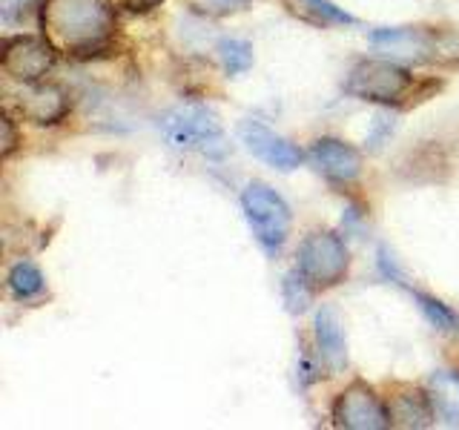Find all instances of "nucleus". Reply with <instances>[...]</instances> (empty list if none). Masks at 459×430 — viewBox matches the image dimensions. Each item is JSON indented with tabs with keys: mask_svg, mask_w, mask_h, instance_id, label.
<instances>
[{
	"mask_svg": "<svg viewBox=\"0 0 459 430\" xmlns=\"http://www.w3.org/2000/svg\"><path fill=\"white\" fill-rule=\"evenodd\" d=\"M296 9L305 14V18L316 21V23H356L353 14L342 12L339 6H333L330 0H296Z\"/></svg>",
	"mask_w": 459,
	"mask_h": 430,
	"instance_id": "obj_15",
	"label": "nucleus"
},
{
	"mask_svg": "<svg viewBox=\"0 0 459 430\" xmlns=\"http://www.w3.org/2000/svg\"><path fill=\"white\" fill-rule=\"evenodd\" d=\"M29 90L21 92L18 109L26 121L32 124H57L69 112V98L57 86H40V83H26Z\"/></svg>",
	"mask_w": 459,
	"mask_h": 430,
	"instance_id": "obj_10",
	"label": "nucleus"
},
{
	"mask_svg": "<svg viewBox=\"0 0 459 430\" xmlns=\"http://www.w3.org/2000/svg\"><path fill=\"white\" fill-rule=\"evenodd\" d=\"M47 4L49 0H4V4H0V12H4V21L9 26H21V23L32 21L35 14H40V21H43Z\"/></svg>",
	"mask_w": 459,
	"mask_h": 430,
	"instance_id": "obj_16",
	"label": "nucleus"
},
{
	"mask_svg": "<svg viewBox=\"0 0 459 430\" xmlns=\"http://www.w3.org/2000/svg\"><path fill=\"white\" fill-rule=\"evenodd\" d=\"M4 72L14 81L23 83H38L55 64V43L47 38H12L4 43Z\"/></svg>",
	"mask_w": 459,
	"mask_h": 430,
	"instance_id": "obj_6",
	"label": "nucleus"
},
{
	"mask_svg": "<svg viewBox=\"0 0 459 430\" xmlns=\"http://www.w3.org/2000/svg\"><path fill=\"white\" fill-rule=\"evenodd\" d=\"M43 287H47V281H43V272L32 264V262H18L12 270H9V293L14 298H35L43 293Z\"/></svg>",
	"mask_w": 459,
	"mask_h": 430,
	"instance_id": "obj_13",
	"label": "nucleus"
},
{
	"mask_svg": "<svg viewBox=\"0 0 459 430\" xmlns=\"http://www.w3.org/2000/svg\"><path fill=\"white\" fill-rule=\"evenodd\" d=\"M305 276H301V284H299V279L296 276H287V281H284V293H287V305H290V310L293 313H299V310H305L307 307V301H310V293L305 290Z\"/></svg>",
	"mask_w": 459,
	"mask_h": 430,
	"instance_id": "obj_19",
	"label": "nucleus"
},
{
	"mask_svg": "<svg viewBox=\"0 0 459 430\" xmlns=\"http://www.w3.org/2000/svg\"><path fill=\"white\" fill-rule=\"evenodd\" d=\"M238 138L244 141V147H247L255 158H262L264 164L276 167L281 172L296 169L301 164V158H305L296 143H290L287 138L276 135L262 121H253V118L238 124Z\"/></svg>",
	"mask_w": 459,
	"mask_h": 430,
	"instance_id": "obj_7",
	"label": "nucleus"
},
{
	"mask_svg": "<svg viewBox=\"0 0 459 430\" xmlns=\"http://www.w3.org/2000/svg\"><path fill=\"white\" fill-rule=\"evenodd\" d=\"M316 344H319V353L325 362L339 370L348 362V348H344V330L342 319L333 307H322L316 313Z\"/></svg>",
	"mask_w": 459,
	"mask_h": 430,
	"instance_id": "obj_11",
	"label": "nucleus"
},
{
	"mask_svg": "<svg viewBox=\"0 0 459 430\" xmlns=\"http://www.w3.org/2000/svg\"><path fill=\"white\" fill-rule=\"evenodd\" d=\"M437 384V396H430L437 401V408L445 413V416H459V379L456 376H439L434 379Z\"/></svg>",
	"mask_w": 459,
	"mask_h": 430,
	"instance_id": "obj_17",
	"label": "nucleus"
},
{
	"mask_svg": "<svg viewBox=\"0 0 459 430\" xmlns=\"http://www.w3.org/2000/svg\"><path fill=\"white\" fill-rule=\"evenodd\" d=\"M118 4L126 6V9H133V12H147V9L161 4V0H118Z\"/></svg>",
	"mask_w": 459,
	"mask_h": 430,
	"instance_id": "obj_22",
	"label": "nucleus"
},
{
	"mask_svg": "<svg viewBox=\"0 0 459 430\" xmlns=\"http://www.w3.org/2000/svg\"><path fill=\"white\" fill-rule=\"evenodd\" d=\"M310 161L316 164V169L325 172L330 181H339V184H351L359 178V172H362V152L339 138L313 141Z\"/></svg>",
	"mask_w": 459,
	"mask_h": 430,
	"instance_id": "obj_9",
	"label": "nucleus"
},
{
	"mask_svg": "<svg viewBox=\"0 0 459 430\" xmlns=\"http://www.w3.org/2000/svg\"><path fill=\"white\" fill-rule=\"evenodd\" d=\"M219 57L224 69L230 75H241L253 66V47L247 40H238V38H224L219 43Z\"/></svg>",
	"mask_w": 459,
	"mask_h": 430,
	"instance_id": "obj_14",
	"label": "nucleus"
},
{
	"mask_svg": "<svg viewBox=\"0 0 459 430\" xmlns=\"http://www.w3.org/2000/svg\"><path fill=\"white\" fill-rule=\"evenodd\" d=\"M161 135L169 147L181 152H198L221 158L227 152V135L219 118L204 107H178L161 118Z\"/></svg>",
	"mask_w": 459,
	"mask_h": 430,
	"instance_id": "obj_2",
	"label": "nucleus"
},
{
	"mask_svg": "<svg viewBox=\"0 0 459 430\" xmlns=\"http://www.w3.org/2000/svg\"><path fill=\"white\" fill-rule=\"evenodd\" d=\"M43 26L57 49L92 52L109 40L115 14L107 0H49Z\"/></svg>",
	"mask_w": 459,
	"mask_h": 430,
	"instance_id": "obj_1",
	"label": "nucleus"
},
{
	"mask_svg": "<svg viewBox=\"0 0 459 430\" xmlns=\"http://www.w3.org/2000/svg\"><path fill=\"white\" fill-rule=\"evenodd\" d=\"M0 129H4V158L14 150V129H12V118L0 121Z\"/></svg>",
	"mask_w": 459,
	"mask_h": 430,
	"instance_id": "obj_21",
	"label": "nucleus"
},
{
	"mask_svg": "<svg viewBox=\"0 0 459 430\" xmlns=\"http://www.w3.org/2000/svg\"><path fill=\"white\" fill-rule=\"evenodd\" d=\"M241 210H244V219H247L250 229L255 241L262 244L267 253L276 255L287 236H290V207L287 201L273 190V186L262 184V181H253L241 190Z\"/></svg>",
	"mask_w": 459,
	"mask_h": 430,
	"instance_id": "obj_3",
	"label": "nucleus"
},
{
	"mask_svg": "<svg viewBox=\"0 0 459 430\" xmlns=\"http://www.w3.org/2000/svg\"><path fill=\"white\" fill-rule=\"evenodd\" d=\"M351 255L336 233L316 229L299 244V272L313 287H333L348 276Z\"/></svg>",
	"mask_w": 459,
	"mask_h": 430,
	"instance_id": "obj_4",
	"label": "nucleus"
},
{
	"mask_svg": "<svg viewBox=\"0 0 459 430\" xmlns=\"http://www.w3.org/2000/svg\"><path fill=\"white\" fill-rule=\"evenodd\" d=\"M247 4H250V0H204V9L224 14V12H236V9H244Z\"/></svg>",
	"mask_w": 459,
	"mask_h": 430,
	"instance_id": "obj_20",
	"label": "nucleus"
},
{
	"mask_svg": "<svg viewBox=\"0 0 459 430\" xmlns=\"http://www.w3.org/2000/svg\"><path fill=\"white\" fill-rule=\"evenodd\" d=\"M413 86V75L391 61H359L348 81L344 92L359 100H373V104H396L405 98Z\"/></svg>",
	"mask_w": 459,
	"mask_h": 430,
	"instance_id": "obj_5",
	"label": "nucleus"
},
{
	"mask_svg": "<svg viewBox=\"0 0 459 430\" xmlns=\"http://www.w3.org/2000/svg\"><path fill=\"white\" fill-rule=\"evenodd\" d=\"M413 298L420 301V310L428 315V322L439 327V330H456V315L442 305V301L437 298H430V296H422V293H413Z\"/></svg>",
	"mask_w": 459,
	"mask_h": 430,
	"instance_id": "obj_18",
	"label": "nucleus"
},
{
	"mask_svg": "<svg viewBox=\"0 0 459 430\" xmlns=\"http://www.w3.org/2000/svg\"><path fill=\"white\" fill-rule=\"evenodd\" d=\"M394 416V419H399V425L405 427H425L430 422V416H434V410H430V399L420 391H408L396 396L394 401V410H387Z\"/></svg>",
	"mask_w": 459,
	"mask_h": 430,
	"instance_id": "obj_12",
	"label": "nucleus"
},
{
	"mask_svg": "<svg viewBox=\"0 0 459 430\" xmlns=\"http://www.w3.org/2000/svg\"><path fill=\"white\" fill-rule=\"evenodd\" d=\"M333 419L339 427H351V430H382L391 425V413L385 410V405L368 387L353 384L336 399Z\"/></svg>",
	"mask_w": 459,
	"mask_h": 430,
	"instance_id": "obj_8",
	"label": "nucleus"
}]
</instances>
